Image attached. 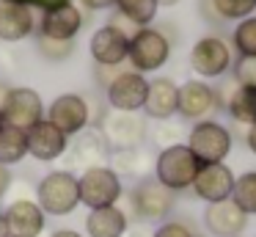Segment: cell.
<instances>
[{
  "label": "cell",
  "instance_id": "7c38bea8",
  "mask_svg": "<svg viewBox=\"0 0 256 237\" xmlns=\"http://www.w3.org/2000/svg\"><path fill=\"white\" fill-rule=\"evenodd\" d=\"M44 119V102H42L39 91L28 86L12 88L3 105V121L17 130H30L34 124Z\"/></svg>",
  "mask_w": 256,
  "mask_h": 237
},
{
  "label": "cell",
  "instance_id": "484cf974",
  "mask_svg": "<svg viewBox=\"0 0 256 237\" xmlns=\"http://www.w3.org/2000/svg\"><path fill=\"white\" fill-rule=\"evenodd\" d=\"M113 6L138 28H149V22L157 17V0H116Z\"/></svg>",
  "mask_w": 256,
  "mask_h": 237
},
{
  "label": "cell",
  "instance_id": "7402d4cb",
  "mask_svg": "<svg viewBox=\"0 0 256 237\" xmlns=\"http://www.w3.org/2000/svg\"><path fill=\"white\" fill-rule=\"evenodd\" d=\"M130 229V218L118 204L102 209H88L86 234L88 237H124Z\"/></svg>",
  "mask_w": 256,
  "mask_h": 237
},
{
  "label": "cell",
  "instance_id": "277c9868",
  "mask_svg": "<svg viewBox=\"0 0 256 237\" xmlns=\"http://www.w3.org/2000/svg\"><path fill=\"white\" fill-rule=\"evenodd\" d=\"M78 185H80V204H86L88 209L113 207L122 198V176L110 165H91V168L80 171Z\"/></svg>",
  "mask_w": 256,
  "mask_h": 237
},
{
  "label": "cell",
  "instance_id": "83f0119b",
  "mask_svg": "<svg viewBox=\"0 0 256 237\" xmlns=\"http://www.w3.org/2000/svg\"><path fill=\"white\" fill-rule=\"evenodd\" d=\"M234 50L242 58H256V17H245L237 28H234Z\"/></svg>",
  "mask_w": 256,
  "mask_h": 237
},
{
  "label": "cell",
  "instance_id": "74e56055",
  "mask_svg": "<svg viewBox=\"0 0 256 237\" xmlns=\"http://www.w3.org/2000/svg\"><path fill=\"white\" fill-rule=\"evenodd\" d=\"M50 237H83V234H80V231H74V229H56Z\"/></svg>",
  "mask_w": 256,
  "mask_h": 237
},
{
  "label": "cell",
  "instance_id": "1f68e13d",
  "mask_svg": "<svg viewBox=\"0 0 256 237\" xmlns=\"http://www.w3.org/2000/svg\"><path fill=\"white\" fill-rule=\"evenodd\" d=\"M152 237H196V234L188 223H182V220H166V223L157 226Z\"/></svg>",
  "mask_w": 256,
  "mask_h": 237
},
{
  "label": "cell",
  "instance_id": "8d00e7d4",
  "mask_svg": "<svg viewBox=\"0 0 256 237\" xmlns=\"http://www.w3.org/2000/svg\"><path fill=\"white\" fill-rule=\"evenodd\" d=\"M245 143H248V149L256 154V124H250L248 130H245Z\"/></svg>",
  "mask_w": 256,
  "mask_h": 237
},
{
  "label": "cell",
  "instance_id": "f546056e",
  "mask_svg": "<svg viewBox=\"0 0 256 237\" xmlns=\"http://www.w3.org/2000/svg\"><path fill=\"white\" fill-rule=\"evenodd\" d=\"M218 9V14L223 17V22L228 20H245V17L254 14L256 0H212Z\"/></svg>",
  "mask_w": 256,
  "mask_h": 237
},
{
  "label": "cell",
  "instance_id": "5bb4252c",
  "mask_svg": "<svg viewBox=\"0 0 256 237\" xmlns=\"http://www.w3.org/2000/svg\"><path fill=\"white\" fill-rule=\"evenodd\" d=\"M39 28L28 0H0V42H22Z\"/></svg>",
  "mask_w": 256,
  "mask_h": 237
},
{
  "label": "cell",
  "instance_id": "30bf717a",
  "mask_svg": "<svg viewBox=\"0 0 256 237\" xmlns=\"http://www.w3.org/2000/svg\"><path fill=\"white\" fill-rule=\"evenodd\" d=\"M47 121H52L66 138H74L78 132H83L88 127L91 105L80 94H61L47 108Z\"/></svg>",
  "mask_w": 256,
  "mask_h": 237
},
{
  "label": "cell",
  "instance_id": "ba28073f",
  "mask_svg": "<svg viewBox=\"0 0 256 237\" xmlns=\"http://www.w3.org/2000/svg\"><path fill=\"white\" fill-rule=\"evenodd\" d=\"M146 94H149V80L135 69H122L105 88V99L110 110H124V113L144 110Z\"/></svg>",
  "mask_w": 256,
  "mask_h": 237
},
{
  "label": "cell",
  "instance_id": "6da1fadb",
  "mask_svg": "<svg viewBox=\"0 0 256 237\" xmlns=\"http://www.w3.org/2000/svg\"><path fill=\"white\" fill-rule=\"evenodd\" d=\"M36 204L42 207L44 215H56V218L74 212L80 207L78 174L69 168H58L44 174L36 185Z\"/></svg>",
  "mask_w": 256,
  "mask_h": 237
},
{
  "label": "cell",
  "instance_id": "f35d334b",
  "mask_svg": "<svg viewBox=\"0 0 256 237\" xmlns=\"http://www.w3.org/2000/svg\"><path fill=\"white\" fill-rule=\"evenodd\" d=\"M8 91H12V88L0 83V113H3V105H6V97H8Z\"/></svg>",
  "mask_w": 256,
  "mask_h": 237
},
{
  "label": "cell",
  "instance_id": "836d02e7",
  "mask_svg": "<svg viewBox=\"0 0 256 237\" xmlns=\"http://www.w3.org/2000/svg\"><path fill=\"white\" fill-rule=\"evenodd\" d=\"M118 72H122L118 66H96V80H100V86L108 88V86H110V80L118 75Z\"/></svg>",
  "mask_w": 256,
  "mask_h": 237
},
{
  "label": "cell",
  "instance_id": "603a6c76",
  "mask_svg": "<svg viewBox=\"0 0 256 237\" xmlns=\"http://www.w3.org/2000/svg\"><path fill=\"white\" fill-rule=\"evenodd\" d=\"M28 157V138L25 130H17L12 124L0 127V165H17Z\"/></svg>",
  "mask_w": 256,
  "mask_h": 237
},
{
  "label": "cell",
  "instance_id": "d4e9b609",
  "mask_svg": "<svg viewBox=\"0 0 256 237\" xmlns=\"http://www.w3.org/2000/svg\"><path fill=\"white\" fill-rule=\"evenodd\" d=\"M110 168L118 176H138V179H144L149 160H146V154L140 149H124V152H110Z\"/></svg>",
  "mask_w": 256,
  "mask_h": 237
},
{
  "label": "cell",
  "instance_id": "9c48e42d",
  "mask_svg": "<svg viewBox=\"0 0 256 237\" xmlns=\"http://www.w3.org/2000/svg\"><path fill=\"white\" fill-rule=\"evenodd\" d=\"M190 66L201 77H223L232 69V47L220 36H204L190 50Z\"/></svg>",
  "mask_w": 256,
  "mask_h": 237
},
{
  "label": "cell",
  "instance_id": "3957f363",
  "mask_svg": "<svg viewBox=\"0 0 256 237\" xmlns=\"http://www.w3.org/2000/svg\"><path fill=\"white\" fill-rule=\"evenodd\" d=\"M176 193L168 190L162 182H157L154 176H144L135 182V187L130 190V209L140 223H152V220H166L168 212L174 209Z\"/></svg>",
  "mask_w": 256,
  "mask_h": 237
},
{
  "label": "cell",
  "instance_id": "8fae6325",
  "mask_svg": "<svg viewBox=\"0 0 256 237\" xmlns=\"http://www.w3.org/2000/svg\"><path fill=\"white\" fill-rule=\"evenodd\" d=\"M83 28V11L72 0H58V3L44 6L39 20V33L61 42H74V36Z\"/></svg>",
  "mask_w": 256,
  "mask_h": 237
},
{
  "label": "cell",
  "instance_id": "4fadbf2b",
  "mask_svg": "<svg viewBox=\"0 0 256 237\" xmlns=\"http://www.w3.org/2000/svg\"><path fill=\"white\" fill-rule=\"evenodd\" d=\"M215 110H220V99L212 86L204 80H188L179 86V108L176 113L188 121H206Z\"/></svg>",
  "mask_w": 256,
  "mask_h": 237
},
{
  "label": "cell",
  "instance_id": "60d3db41",
  "mask_svg": "<svg viewBox=\"0 0 256 237\" xmlns=\"http://www.w3.org/2000/svg\"><path fill=\"white\" fill-rule=\"evenodd\" d=\"M179 0H157V6H176Z\"/></svg>",
  "mask_w": 256,
  "mask_h": 237
},
{
  "label": "cell",
  "instance_id": "2e32d148",
  "mask_svg": "<svg viewBox=\"0 0 256 237\" xmlns=\"http://www.w3.org/2000/svg\"><path fill=\"white\" fill-rule=\"evenodd\" d=\"M25 138H28V154L39 163H52L61 154H66L69 149V138L47 119H42L39 124L25 130Z\"/></svg>",
  "mask_w": 256,
  "mask_h": 237
},
{
  "label": "cell",
  "instance_id": "ab89813d",
  "mask_svg": "<svg viewBox=\"0 0 256 237\" xmlns=\"http://www.w3.org/2000/svg\"><path fill=\"white\" fill-rule=\"evenodd\" d=\"M0 237H8V226H6V218L0 212Z\"/></svg>",
  "mask_w": 256,
  "mask_h": 237
},
{
  "label": "cell",
  "instance_id": "f1b7e54d",
  "mask_svg": "<svg viewBox=\"0 0 256 237\" xmlns=\"http://www.w3.org/2000/svg\"><path fill=\"white\" fill-rule=\"evenodd\" d=\"M36 50L44 55L47 61H66L74 53V42H61V39H50V36H36Z\"/></svg>",
  "mask_w": 256,
  "mask_h": 237
},
{
  "label": "cell",
  "instance_id": "d6986e66",
  "mask_svg": "<svg viewBox=\"0 0 256 237\" xmlns=\"http://www.w3.org/2000/svg\"><path fill=\"white\" fill-rule=\"evenodd\" d=\"M3 218L8 226V237H39L44 231L47 215L34 198H17L3 209Z\"/></svg>",
  "mask_w": 256,
  "mask_h": 237
},
{
  "label": "cell",
  "instance_id": "e0dca14e",
  "mask_svg": "<svg viewBox=\"0 0 256 237\" xmlns=\"http://www.w3.org/2000/svg\"><path fill=\"white\" fill-rule=\"evenodd\" d=\"M88 50L96 66H122L130 55V36L113 25H102L100 31H94Z\"/></svg>",
  "mask_w": 256,
  "mask_h": 237
},
{
  "label": "cell",
  "instance_id": "ffe728a7",
  "mask_svg": "<svg viewBox=\"0 0 256 237\" xmlns=\"http://www.w3.org/2000/svg\"><path fill=\"white\" fill-rule=\"evenodd\" d=\"M204 223L215 237H240L242 229L248 226V215L234 204V198L210 204L204 212Z\"/></svg>",
  "mask_w": 256,
  "mask_h": 237
},
{
  "label": "cell",
  "instance_id": "8992f818",
  "mask_svg": "<svg viewBox=\"0 0 256 237\" xmlns=\"http://www.w3.org/2000/svg\"><path fill=\"white\" fill-rule=\"evenodd\" d=\"M174 42L166 39L160 28H140L132 39H130V55L127 61L132 64L135 72H157L168 58H171Z\"/></svg>",
  "mask_w": 256,
  "mask_h": 237
},
{
  "label": "cell",
  "instance_id": "e575fe53",
  "mask_svg": "<svg viewBox=\"0 0 256 237\" xmlns=\"http://www.w3.org/2000/svg\"><path fill=\"white\" fill-rule=\"evenodd\" d=\"M8 187H12V171L8 165H0V198L8 193Z\"/></svg>",
  "mask_w": 256,
  "mask_h": 237
},
{
  "label": "cell",
  "instance_id": "d6a6232c",
  "mask_svg": "<svg viewBox=\"0 0 256 237\" xmlns=\"http://www.w3.org/2000/svg\"><path fill=\"white\" fill-rule=\"evenodd\" d=\"M198 9H201V17H204L210 25H223V17L218 14V9H215L212 0H198Z\"/></svg>",
  "mask_w": 256,
  "mask_h": 237
},
{
  "label": "cell",
  "instance_id": "9a60e30c",
  "mask_svg": "<svg viewBox=\"0 0 256 237\" xmlns=\"http://www.w3.org/2000/svg\"><path fill=\"white\" fill-rule=\"evenodd\" d=\"M66 152H69V165L83 171L91 168V165H105L110 160V146H108L105 135L100 132V127H91V130L86 127L83 132H78Z\"/></svg>",
  "mask_w": 256,
  "mask_h": 237
},
{
  "label": "cell",
  "instance_id": "44dd1931",
  "mask_svg": "<svg viewBox=\"0 0 256 237\" xmlns=\"http://www.w3.org/2000/svg\"><path fill=\"white\" fill-rule=\"evenodd\" d=\"M179 108V86L171 77H154L149 80V94L144 102V113L149 119L157 121H168Z\"/></svg>",
  "mask_w": 256,
  "mask_h": 237
},
{
  "label": "cell",
  "instance_id": "4dcf8cb0",
  "mask_svg": "<svg viewBox=\"0 0 256 237\" xmlns=\"http://www.w3.org/2000/svg\"><path fill=\"white\" fill-rule=\"evenodd\" d=\"M232 77L240 86H254L256 88V58H242V55H240L232 64Z\"/></svg>",
  "mask_w": 256,
  "mask_h": 237
},
{
  "label": "cell",
  "instance_id": "7a4b0ae2",
  "mask_svg": "<svg viewBox=\"0 0 256 237\" xmlns=\"http://www.w3.org/2000/svg\"><path fill=\"white\" fill-rule=\"evenodd\" d=\"M198 171H201V163L188 149V143H174V146L160 149V154L154 160V179L162 182L174 193L193 187Z\"/></svg>",
  "mask_w": 256,
  "mask_h": 237
},
{
  "label": "cell",
  "instance_id": "b9f144b4",
  "mask_svg": "<svg viewBox=\"0 0 256 237\" xmlns=\"http://www.w3.org/2000/svg\"><path fill=\"white\" fill-rule=\"evenodd\" d=\"M3 124H6V121H3V113H0V127H3Z\"/></svg>",
  "mask_w": 256,
  "mask_h": 237
},
{
  "label": "cell",
  "instance_id": "cb8c5ba5",
  "mask_svg": "<svg viewBox=\"0 0 256 237\" xmlns=\"http://www.w3.org/2000/svg\"><path fill=\"white\" fill-rule=\"evenodd\" d=\"M226 113L245 127L256 124V88L254 86H237L226 102Z\"/></svg>",
  "mask_w": 256,
  "mask_h": 237
},
{
  "label": "cell",
  "instance_id": "ac0fdd59",
  "mask_svg": "<svg viewBox=\"0 0 256 237\" xmlns=\"http://www.w3.org/2000/svg\"><path fill=\"white\" fill-rule=\"evenodd\" d=\"M234 190V174L226 163H210V165H201L198 176L193 182V193L206 204H218V201H226L232 198Z\"/></svg>",
  "mask_w": 256,
  "mask_h": 237
},
{
  "label": "cell",
  "instance_id": "5b68a950",
  "mask_svg": "<svg viewBox=\"0 0 256 237\" xmlns=\"http://www.w3.org/2000/svg\"><path fill=\"white\" fill-rule=\"evenodd\" d=\"M100 132L105 135L110 152L124 149H140L146 141V119L140 113H124V110H108L100 116Z\"/></svg>",
  "mask_w": 256,
  "mask_h": 237
},
{
  "label": "cell",
  "instance_id": "52a82bcc",
  "mask_svg": "<svg viewBox=\"0 0 256 237\" xmlns=\"http://www.w3.org/2000/svg\"><path fill=\"white\" fill-rule=\"evenodd\" d=\"M188 149L198 157L201 165L223 163L226 154L232 152V132L212 119L196 121L193 130L188 132Z\"/></svg>",
  "mask_w": 256,
  "mask_h": 237
},
{
  "label": "cell",
  "instance_id": "4316f807",
  "mask_svg": "<svg viewBox=\"0 0 256 237\" xmlns=\"http://www.w3.org/2000/svg\"><path fill=\"white\" fill-rule=\"evenodd\" d=\"M232 198L245 215H256V171H248L234 179Z\"/></svg>",
  "mask_w": 256,
  "mask_h": 237
},
{
  "label": "cell",
  "instance_id": "d590c367",
  "mask_svg": "<svg viewBox=\"0 0 256 237\" xmlns=\"http://www.w3.org/2000/svg\"><path fill=\"white\" fill-rule=\"evenodd\" d=\"M80 3H83L86 9H91V11H100V9H110L116 0H80Z\"/></svg>",
  "mask_w": 256,
  "mask_h": 237
}]
</instances>
